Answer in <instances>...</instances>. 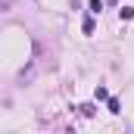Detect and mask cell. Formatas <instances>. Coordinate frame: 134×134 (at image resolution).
<instances>
[{"mask_svg": "<svg viewBox=\"0 0 134 134\" xmlns=\"http://www.w3.org/2000/svg\"><path fill=\"white\" fill-rule=\"evenodd\" d=\"M87 6H91V13H100V9H103V3H100V0H91Z\"/></svg>", "mask_w": 134, "mask_h": 134, "instance_id": "cell-3", "label": "cell"}, {"mask_svg": "<svg viewBox=\"0 0 134 134\" xmlns=\"http://www.w3.org/2000/svg\"><path fill=\"white\" fill-rule=\"evenodd\" d=\"M119 16H122V19H134V6H122Z\"/></svg>", "mask_w": 134, "mask_h": 134, "instance_id": "cell-1", "label": "cell"}, {"mask_svg": "<svg viewBox=\"0 0 134 134\" xmlns=\"http://www.w3.org/2000/svg\"><path fill=\"white\" fill-rule=\"evenodd\" d=\"M84 34H94V19H84Z\"/></svg>", "mask_w": 134, "mask_h": 134, "instance_id": "cell-4", "label": "cell"}, {"mask_svg": "<svg viewBox=\"0 0 134 134\" xmlns=\"http://www.w3.org/2000/svg\"><path fill=\"white\" fill-rule=\"evenodd\" d=\"M94 97H97V100H109V91H106V87H97V94H94Z\"/></svg>", "mask_w": 134, "mask_h": 134, "instance_id": "cell-2", "label": "cell"}]
</instances>
